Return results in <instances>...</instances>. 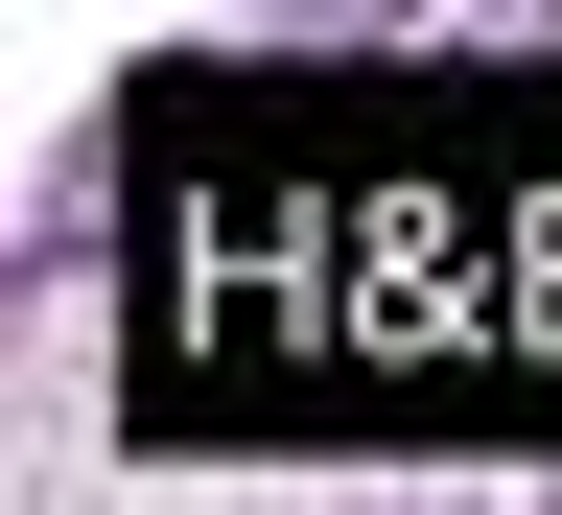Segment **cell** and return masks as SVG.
Returning a JSON list of instances; mask_svg holds the SVG:
<instances>
[{
	"instance_id": "6da1fadb",
	"label": "cell",
	"mask_w": 562,
	"mask_h": 515,
	"mask_svg": "<svg viewBox=\"0 0 562 515\" xmlns=\"http://www.w3.org/2000/svg\"><path fill=\"white\" fill-rule=\"evenodd\" d=\"M117 399L165 446H562V70H165Z\"/></svg>"
}]
</instances>
